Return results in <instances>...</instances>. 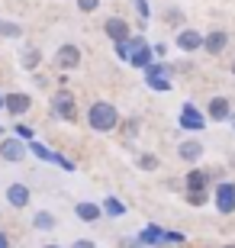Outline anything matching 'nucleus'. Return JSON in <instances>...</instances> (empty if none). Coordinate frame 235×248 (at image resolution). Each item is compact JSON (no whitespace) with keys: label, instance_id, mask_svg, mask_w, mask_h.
I'll return each instance as SVG.
<instances>
[{"label":"nucleus","instance_id":"nucleus-1","mask_svg":"<svg viewBox=\"0 0 235 248\" xmlns=\"http://www.w3.org/2000/svg\"><path fill=\"white\" fill-rule=\"evenodd\" d=\"M87 126L94 132H113L119 126V110L110 100H94L87 110Z\"/></svg>","mask_w":235,"mask_h":248},{"label":"nucleus","instance_id":"nucleus-2","mask_svg":"<svg viewBox=\"0 0 235 248\" xmlns=\"http://www.w3.org/2000/svg\"><path fill=\"white\" fill-rule=\"evenodd\" d=\"M52 113L64 123H78V100H74V93L62 87V91L52 97Z\"/></svg>","mask_w":235,"mask_h":248},{"label":"nucleus","instance_id":"nucleus-3","mask_svg":"<svg viewBox=\"0 0 235 248\" xmlns=\"http://www.w3.org/2000/svg\"><path fill=\"white\" fill-rule=\"evenodd\" d=\"M26 155H29V142H23V139H16V136H3L0 139V158H3V161L19 165Z\"/></svg>","mask_w":235,"mask_h":248},{"label":"nucleus","instance_id":"nucleus-4","mask_svg":"<svg viewBox=\"0 0 235 248\" xmlns=\"http://www.w3.org/2000/svg\"><path fill=\"white\" fill-rule=\"evenodd\" d=\"M213 203H216V210L222 213V216H232V213H235V184H232V181H222V184H216Z\"/></svg>","mask_w":235,"mask_h":248},{"label":"nucleus","instance_id":"nucleus-5","mask_svg":"<svg viewBox=\"0 0 235 248\" xmlns=\"http://www.w3.org/2000/svg\"><path fill=\"white\" fill-rule=\"evenodd\" d=\"M3 110L13 116V120H23L29 110H32V97L29 93H3Z\"/></svg>","mask_w":235,"mask_h":248},{"label":"nucleus","instance_id":"nucleus-6","mask_svg":"<svg viewBox=\"0 0 235 248\" xmlns=\"http://www.w3.org/2000/svg\"><path fill=\"white\" fill-rule=\"evenodd\" d=\"M81 64V48L74 46V42H64L58 52H55V68L58 71H74Z\"/></svg>","mask_w":235,"mask_h":248},{"label":"nucleus","instance_id":"nucleus-7","mask_svg":"<svg viewBox=\"0 0 235 248\" xmlns=\"http://www.w3.org/2000/svg\"><path fill=\"white\" fill-rule=\"evenodd\" d=\"M181 129H187V132H203L206 129V116L193 107V103H184V110H181V123H177Z\"/></svg>","mask_w":235,"mask_h":248},{"label":"nucleus","instance_id":"nucleus-8","mask_svg":"<svg viewBox=\"0 0 235 248\" xmlns=\"http://www.w3.org/2000/svg\"><path fill=\"white\" fill-rule=\"evenodd\" d=\"M174 42H177V48H181V52H200V48H203V32H197V29H177V39H174Z\"/></svg>","mask_w":235,"mask_h":248},{"label":"nucleus","instance_id":"nucleus-9","mask_svg":"<svg viewBox=\"0 0 235 248\" xmlns=\"http://www.w3.org/2000/svg\"><path fill=\"white\" fill-rule=\"evenodd\" d=\"M103 32H107V39H113V42H126V39L132 36V29H129V23L123 16H110L107 23H103Z\"/></svg>","mask_w":235,"mask_h":248},{"label":"nucleus","instance_id":"nucleus-10","mask_svg":"<svg viewBox=\"0 0 235 248\" xmlns=\"http://www.w3.org/2000/svg\"><path fill=\"white\" fill-rule=\"evenodd\" d=\"M3 197H7V203L13 206V210H26L29 200H32V190H29L26 184H10Z\"/></svg>","mask_w":235,"mask_h":248},{"label":"nucleus","instance_id":"nucleus-11","mask_svg":"<svg viewBox=\"0 0 235 248\" xmlns=\"http://www.w3.org/2000/svg\"><path fill=\"white\" fill-rule=\"evenodd\" d=\"M226 46H229V32L226 29H213V32L203 36V52H209V55H222Z\"/></svg>","mask_w":235,"mask_h":248},{"label":"nucleus","instance_id":"nucleus-12","mask_svg":"<svg viewBox=\"0 0 235 248\" xmlns=\"http://www.w3.org/2000/svg\"><path fill=\"white\" fill-rule=\"evenodd\" d=\"M206 116L216 120V123L229 120V116H232V103H229V97H213V100L206 103Z\"/></svg>","mask_w":235,"mask_h":248},{"label":"nucleus","instance_id":"nucleus-13","mask_svg":"<svg viewBox=\"0 0 235 248\" xmlns=\"http://www.w3.org/2000/svg\"><path fill=\"white\" fill-rule=\"evenodd\" d=\"M74 216H78L81 222H97L100 216H103V210H100V203L81 200V203H74Z\"/></svg>","mask_w":235,"mask_h":248},{"label":"nucleus","instance_id":"nucleus-14","mask_svg":"<svg viewBox=\"0 0 235 248\" xmlns=\"http://www.w3.org/2000/svg\"><path fill=\"white\" fill-rule=\"evenodd\" d=\"M136 239H139V245H145V248L164 245V229H161V226H155V222H152V226H145V229L139 232Z\"/></svg>","mask_w":235,"mask_h":248},{"label":"nucleus","instance_id":"nucleus-15","mask_svg":"<svg viewBox=\"0 0 235 248\" xmlns=\"http://www.w3.org/2000/svg\"><path fill=\"white\" fill-rule=\"evenodd\" d=\"M19 64H23L26 71H36L39 64H42V48H36V46H23V48H19Z\"/></svg>","mask_w":235,"mask_h":248},{"label":"nucleus","instance_id":"nucleus-16","mask_svg":"<svg viewBox=\"0 0 235 248\" xmlns=\"http://www.w3.org/2000/svg\"><path fill=\"white\" fill-rule=\"evenodd\" d=\"M203 152H206V148H203V142H197V139H187V142L177 145V155H181L184 161H200Z\"/></svg>","mask_w":235,"mask_h":248},{"label":"nucleus","instance_id":"nucleus-17","mask_svg":"<svg viewBox=\"0 0 235 248\" xmlns=\"http://www.w3.org/2000/svg\"><path fill=\"white\" fill-rule=\"evenodd\" d=\"M55 226H58V219H55V213H48V210H39L36 216H32V229L36 232H52Z\"/></svg>","mask_w":235,"mask_h":248},{"label":"nucleus","instance_id":"nucleus-18","mask_svg":"<svg viewBox=\"0 0 235 248\" xmlns=\"http://www.w3.org/2000/svg\"><path fill=\"white\" fill-rule=\"evenodd\" d=\"M155 62V52H152V46H139L136 52H132V58H129V64H132V68H148V64Z\"/></svg>","mask_w":235,"mask_h":248},{"label":"nucleus","instance_id":"nucleus-19","mask_svg":"<svg viewBox=\"0 0 235 248\" xmlns=\"http://www.w3.org/2000/svg\"><path fill=\"white\" fill-rule=\"evenodd\" d=\"M100 210H103V216H110V219H119V216H126V203L116 200V197H107V200L100 203Z\"/></svg>","mask_w":235,"mask_h":248},{"label":"nucleus","instance_id":"nucleus-20","mask_svg":"<svg viewBox=\"0 0 235 248\" xmlns=\"http://www.w3.org/2000/svg\"><path fill=\"white\" fill-rule=\"evenodd\" d=\"M187 190H209V174L200 171V168H193L187 174Z\"/></svg>","mask_w":235,"mask_h":248},{"label":"nucleus","instance_id":"nucleus-21","mask_svg":"<svg viewBox=\"0 0 235 248\" xmlns=\"http://www.w3.org/2000/svg\"><path fill=\"white\" fill-rule=\"evenodd\" d=\"M29 152H32L39 161H48V165H55V155H58V152H52L48 145H42V142H36V139L29 142Z\"/></svg>","mask_w":235,"mask_h":248},{"label":"nucleus","instance_id":"nucleus-22","mask_svg":"<svg viewBox=\"0 0 235 248\" xmlns=\"http://www.w3.org/2000/svg\"><path fill=\"white\" fill-rule=\"evenodd\" d=\"M145 84H148V91H158V93L171 91V78H158V74H148V71H145Z\"/></svg>","mask_w":235,"mask_h":248},{"label":"nucleus","instance_id":"nucleus-23","mask_svg":"<svg viewBox=\"0 0 235 248\" xmlns=\"http://www.w3.org/2000/svg\"><path fill=\"white\" fill-rule=\"evenodd\" d=\"M0 36H3V39H19V36H23V26L10 23V19H0Z\"/></svg>","mask_w":235,"mask_h":248},{"label":"nucleus","instance_id":"nucleus-24","mask_svg":"<svg viewBox=\"0 0 235 248\" xmlns=\"http://www.w3.org/2000/svg\"><path fill=\"white\" fill-rule=\"evenodd\" d=\"M187 203L190 206H206L209 203V190H187Z\"/></svg>","mask_w":235,"mask_h":248},{"label":"nucleus","instance_id":"nucleus-25","mask_svg":"<svg viewBox=\"0 0 235 248\" xmlns=\"http://www.w3.org/2000/svg\"><path fill=\"white\" fill-rule=\"evenodd\" d=\"M13 136L23 139V142H32V139H36V132H32V126H26V123H16V126H13Z\"/></svg>","mask_w":235,"mask_h":248},{"label":"nucleus","instance_id":"nucleus-26","mask_svg":"<svg viewBox=\"0 0 235 248\" xmlns=\"http://www.w3.org/2000/svg\"><path fill=\"white\" fill-rule=\"evenodd\" d=\"M139 171H158V165H161V161H158V158L155 155H139Z\"/></svg>","mask_w":235,"mask_h":248},{"label":"nucleus","instance_id":"nucleus-27","mask_svg":"<svg viewBox=\"0 0 235 248\" xmlns=\"http://www.w3.org/2000/svg\"><path fill=\"white\" fill-rule=\"evenodd\" d=\"M139 10V16H142V23H148V16H152V10H148V0H132Z\"/></svg>","mask_w":235,"mask_h":248},{"label":"nucleus","instance_id":"nucleus-28","mask_svg":"<svg viewBox=\"0 0 235 248\" xmlns=\"http://www.w3.org/2000/svg\"><path fill=\"white\" fill-rule=\"evenodd\" d=\"M78 10L81 13H94V10H100V0H78Z\"/></svg>","mask_w":235,"mask_h":248},{"label":"nucleus","instance_id":"nucleus-29","mask_svg":"<svg viewBox=\"0 0 235 248\" xmlns=\"http://www.w3.org/2000/svg\"><path fill=\"white\" fill-rule=\"evenodd\" d=\"M168 242H171V245H184V235L181 232H168L164 229V245H168Z\"/></svg>","mask_w":235,"mask_h":248},{"label":"nucleus","instance_id":"nucleus-30","mask_svg":"<svg viewBox=\"0 0 235 248\" xmlns=\"http://www.w3.org/2000/svg\"><path fill=\"white\" fill-rule=\"evenodd\" d=\"M168 19H171L174 29H184V26H181V23H184V13H181V10H171V13H168Z\"/></svg>","mask_w":235,"mask_h":248},{"label":"nucleus","instance_id":"nucleus-31","mask_svg":"<svg viewBox=\"0 0 235 248\" xmlns=\"http://www.w3.org/2000/svg\"><path fill=\"white\" fill-rule=\"evenodd\" d=\"M123 126H126V129H123V132H126V139H132L139 132V120H129V123H123Z\"/></svg>","mask_w":235,"mask_h":248},{"label":"nucleus","instance_id":"nucleus-32","mask_svg":"<svg viewBox=\"0 0 235 248\" xmlns=\"http://www.w3.org/2000/svg\"><path fill=\"white\" fill-rule=\"evenodd\" d=\"M152 52H155V58H164V55H168V42H155Z\"/></svg>","mask_w":235,"mask_h":248},{"label":"nucleus","instance_id":"nucleus-33","mask_svg":"<svg viewBox=\"0 0 235 248\" xmlns=\"http://www.w3.org/2000/svg\"><path fill=\"white\" fill-rule=\"evenodd\" d=\"M71 248H97V242H91V239H74Z\"/></svg>","mask_w":235,"mask_h":248},{"label":"nucleus","instance_id":"nucleus-34","mask_svg":"<svg viewBox=\"0 0 235 248\" xmlns=\"http://www.w3.org/2000/svg\"><path fill=\"white\" fill-rule=\"evenodd\" d=\"M119 248H142V245H139V239H123Z\"/></svg>","mask_w":235,"mask_h":248},{"label":"nucleus","instance_id":"nucleus-35","mask_svg":"<svg viewBox=\"0 0 235 248\" xmlns=\"http://www.w3.org/2000/svg\"><path fill=\"white\" fill-rule=\"evenodd\" d=\"M0 248H10V239L3 235V229H0Z\"/></svg>","mask_w":235,"mask_h":248},{"label":"nucleus","instance_id":"nucleus-36","mask_svg":"<svg viewBox=\"0 0 235 248\" xmlns=\"http://www.w3.org/2000/svg\"><path fill=\"white\" fill-rule=\"evenodd\" d=\"M229 126H232V129H235V113H232V116H229Z\"/></svg>","mask_w":235,"mask_h":248},{"label":"nucleus","instance_id":"nucleus-37","mask_svg":"<svg viewBox=\"0 0 235 248\" xmlns=\"http://www.w3.org/2000/svg\"><path fill=\"white\" fill-rule=\"evenodd\" d=\"M42 248H62V245H42Z\"/></svg>","mask_w":235,"mask_h":248},{"label":"nucleus","instance_id":"nucleus-38","mask_svg":"<svg viewBox=\"0 0 235 248\" xmlns=\"http://www.w3.org/2000/svg\"><path fill=\"white\" fill-rule=\"evenodd\" d=\"M0 110H3V93H0Z\"/></svg>","mask_w":235,"mask_h":248},{"label":"nucleus","instance_id":"nucleus-39","mask_svg":"<svg viewBox=\"0 0 235 248\" xmlns=\"http://www.w3.org/2000/svg\"><path fill=\"white\" fill-rule=\"evenodd\" d=\"M0 136H3V126H0Z\"/></svg>","mask_w":235,"mask_h":248},{"label":"nucleus","instance_id":"nucleus-40","mask_svg":"<svg viewBox=\"0 0 235 248\" xmlns=\"http://www.w3.org/2000/svg\"><path fill=\"white\" fill-rule=\"evenodd\" d=\"M232 74H235V64H232Z\"/></svg>","mask_w":235,"mask_h":248},{"label":"nucleus","instance_id":"nucleus-41","mask_svg":"<svg viewBox=\"0 0 235 248\" xmlns=\"http://www.w3.org/2000/svg\"><path fill=\"white\" fill-rule=\"evenodd\" d=\"M226 248H235V245H226Z\"/></svg>","mask_w":235,"mask_h":248}]
</instances>
